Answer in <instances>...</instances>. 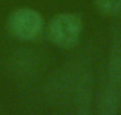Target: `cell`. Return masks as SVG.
Wrapping results in <instances>:
<instances>
[{
  "label": "cell",
  "mask_w": 121,
  "mask_h": 115,
  "mask_svg": "<svg viewBox=\"0 0 121 115\" xmlns=\"http://www.w3.org/2000/svg\"><path fill=\"white\" fill-rule=\"evenodd\" d=\"M97 10L107 16H116L121 13V0H95Z\"/></svg>",
  "instance_id": "3"
},
{
  "label": "cell",
  "mask_w": 121,
  "mask_h": 115,
  "mask_svg": "<svg viewBox=\"0 0 121 115\" xmlns=\"http://www.w3.org/2000/svg\"><path fill=\"white\" fill-rule=\"evenodd\" d=\"M83 24L74 14L63 13L54 16L48 24V37L60 48H72L78 43Z\"/></svg>",
  "instance_id": "1"
},
{
  "label": "cell",
  "mask_w": 121,
  "mask_h": 115,
  "mask_svg": "<svg viewBox=\"0 0 121 115\" xmlns=\"http://www.w3.org/2000/svg\"><path fill=\"white\" fill-rule=\"evenodd\" d=\"M8 27L14 37L20 40H34L42 33L44 20L37 11L22 8L10 15Z\"/></svg>",
  "instance_id": "2"
}]
</instances>
